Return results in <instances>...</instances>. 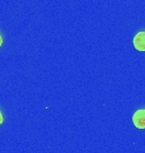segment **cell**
<instances>
[{"label": "cell", "instance_id": "3957f363", "mask_svg": "<svg viewBox=\"0 0 145 153\" xmlns=\"http://www.w3.org/2000/svg\"><path fill=\"white\" fill-rule=\"evenodd\" d=\"M3 120H4V119H3V115H1V111H0V125H1V123H3Z\"/></svg>", "mask_w": 145, "mask_h": 153}, {"label": "cell", "instance_id": "277c9868", "mask_svg": "<svg viewBox=\"0 0 145 153\" xmlns=\"http://www.w3.org/2000/svg\"><path fill=\"white\" fill-rule=\"evenodd\" d=\"M1 44H3V38H1V36H0V46H1Z\"/></svg>", "mask_w": 145, "mask_h": 153}, {"label": "cell", "instance_id": "7a4b0ae2", "mask_svg": "<svg viewBox=\"0 0 145 153\" xmlns=\"http://www.w3.org/2000/svg\"><path fill=\"white\" fill-rule=\"evenodd\" d=\"M132 44L138 51H145V32H139L134 37Z\"/></svg>", "mask_w": 145, "mask_h": 153}, {"label": "cell", "instance_id": "6da1fadb", "mask_svg": "<svg viewBox=\"0 0 145 153\" xmlns=\"http://www.w3.org/2000/svg\"><path fill=\"white\" fill-rule=\"evenodd\" d=\"M132 123L134 125L139 129H145V108L138 110L132 116Z\"/></svg>", "mask_w": 145, "mask_h": 153}]
</instances>
